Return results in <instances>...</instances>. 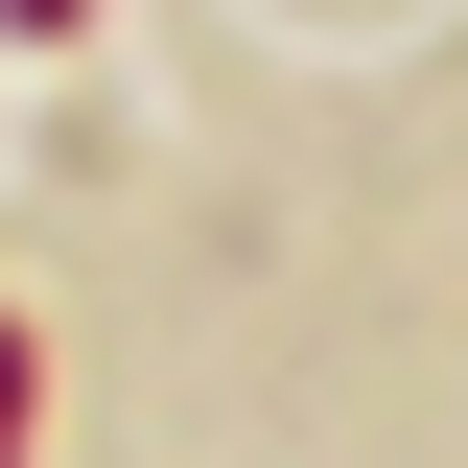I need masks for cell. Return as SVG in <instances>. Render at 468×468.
I'll use <instances>...</instances> for the list:
<instances>
[{
  "label": "cell",
  "instance_id": "7a4b0ae2",
  "mask_svg": "<svg viewBox=\"0 0 468 468\" xmlns=\"http://www.w3.org/2000/svg\"><path fill=\"white\" fill-rule=\"evenodd\" d=\"M0 24H70V0H0Z\"/></svg>",
  "mask_w": 468,
  "mask_h": 468
},
{
  "label": "cell",
  "instance_id": "6da1fadb",
  "mask_svg": "<svg viewBox=\"0 0 468 468\" xmlns=\"http://www.w3.org/2000/svg\"><path fill=\"white\" fill-rule=\"evenodd\" d=\"M0 468H24V328H0Z\"/></svg>",
  "mask_w": 468,
  "mask_h": 468
}]
</instances>
